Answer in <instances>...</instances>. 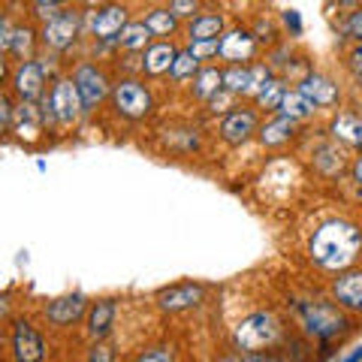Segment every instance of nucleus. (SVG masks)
Returning a JSON list of instances; mask_svg holds the SVG:
<instances>
[{"label":"nucleus","mask_w":362,"mask_h":362,"mask_svg":"<svg viewBox=\"0 0 362 362\" xmlns=\"http://www.w3.org/2000/svg\"><path fill=\"white\" fill-rule=\"evenodd\" d=\"M354 178H356V185L362 187V157L356 160V166H354Z\"/></svg>","instance_id":"nucleus-42"},{"label":"nucleus","mask_w":362,"mask_h":362,"mask_svg":"<svg viewBox=\"0 0 362 362\" xmlns=\"http://www.w3.org/2000/svg\"><path fill=\"white\" fill-rule=\"evenodd\" d=\"M175 54H178V52H175L169 42H157V45H151V49H145L142 70H145V73H151V76H160V73H166L169 66H173Z\"/></svg>","instance_id":"nucleus-19"},{"label":"nucleus","mask_w":362,"mask_h":362,"mask_svg":"<svg viewBox=\"0 0 362 362\" xmlns=\"http://www.w3.org/2000/svg\"><path fill=\"white\" fill-rule=\"evenodd\" d=\"M151 40V30L145 28V21H136V25H127L121 33H118V42H121V49H127V52H139L145 49Z\"/></svg>","instance_id":"nucleus-25"},{"label":"nucleus","mask_w":362,"mask_h":362,"mask_svg":"<svg viewBox=\"0 0 362 362\" xmlns=\"http://www.w3.org/2000/svg\"><path fill=\"white\" fill-rule=\"evenodd\" d=\"M293 133H296V121L293 118H275V121H269L263 130H259V142L269 145V148H275V145H284L293 139Z\"/></svg>","instance_id":"nucleus-21"},{"label":"nucleus","mask_w":362,"mask_h":362,"mask_svg":"<svg viewBox=\"0 0 362 362\" xmlns=\"http://www.w3.org/2000/svg\"><path fill=\"white\" fill-rule=\"evenodd\" d=\"M112 100H115V109L121 112V115H127V118H145L154 109L151 94L139 82H133V78H124L121 85H115Z\"/></svg>","instance_id":"nucleus-6"},{"label":"nucleus","mask_w":362,"mask_h":362,"mask_svg":"<svg viewBox=\"0 0 362 362\" xmlns=\"http://www.w3.org/2000/svg\"><path fill=\"white\" fill-rule=\"evenodd\" d=\"M78 30H82L78 13H54L45 18V25H42V42L49 45L52 52H64L76 42Z\"/></svg>","instance_id":"nucleus-5"},{"label":"nucleus","mask_w":362,"mask_h":362,"mask_svg":"<svg viewBox=\"0 0 362 362\" xmlns=\"http://www.w3.org/2000/svg\"><path fill=\"white\" fill-rule=\"evenodd\" d=\"M197 73H199V58H194V54H190V49H187V52H178L175 61H173V66H169V76H173L175 82L194 78Z\"/></svg>","instance_id":"nucleus-27"},{"label":"nucleus","mask_w":362,"mask_h":362,"mask_svg":"<svg viewBox=\"0 0 362 362\" xmlns=\"http://www.w3.org/2000/svg\"><path fill=\"white\" fill-rule=\"evenodd\" d=\"M281 335V326L278 320L272 317L269 311H257L251 317H245V320L235 326V347L245 350V354H259L263 347L275 344Z\"/></svg>","instance_id":"nucleus-2"},{"label":"nucleus","mask_w":362,"mask_h":362,"mask_svg":"<svg viewBox=\"0 0 362 362\" xmlns=\"http://www.w3.org/2000/svg\"><path fill=\"white\" fill-rule=\"evenodd\" d=\"M6 314V296H0V317Z\"/></svg>","instance_id":"nucleus-47"},{"label":"nucleus","mask_w":362,"mask_h":362,"mask_svg":"<svg viewBox=\"0 0 362 362\" xmlns=\"http://www.w3.org/2000/svg\"><path fill=\"white\" fill-rule=\"evenodd\" d=\"M287 25H293V28L299 30V16L296 13H287Z\"/></svg>","instance_id":"nucleus-44"},{"label":"nucleus","mask_w":362,"mask_h":362,"mask_svg":"<svg viewBox=\"0 0 362 362\" xmlns=\"http://www.w3.org/2000/svg\"><path fill=\"white\" fill-rule=\"evenodd\" d=\"M269 82V70L266 66H239L235 64L233 70L223 73V88L233 90V94H254Z\"/></svg>","instance_id":"nucleus-10"},{"label":"nucleus","mask_w":362,"mask_h":362,"mask_svg":"<svg viewBox=\"0 0 362 362\" xmlns=\"http://www.w3.org/2000/svg\"><path fill=\"white\" fill-rule=\"evenodd\" d=\"M278 109H281V115L293 118V121H302V118H308L311 112H314V106L299 94V90H284V97H281Z\"/></svg>","instance_id":"nucleus-24"},{"label":"nucleus","mask_w":362,"mask_h":362,"mask_svg":"<svg viewBox=\"0 0 362 362\" xmlns=\"http://www.w3.org/2000/svg\"><path fill=\"white\" fill-rule=\"evenodd\" d=\"M221 133L230 145H242V142L251 139V133H257V115L251 109H235L223 118Z\"/></svg>","instance_id":"nucleus-13"},{"label":"nucleus","mask_w":362,"mask_h":362,"mask_svg":"<svg viewBox=\"0 0 362 362\" xmlns=\"http://www.w3.org/2000/svg\"><path fill=\"white\" fill-rule=\"evenodd\" d=\"M308 251L320 269H347L362 251V233L350 221H329L314 233Z\"/></svg>","instance_id":"nucleus-1"},{"label":"nucleus","mask_w":362,"mask_h":362,"mask_svg":"<svg viewBox=\"0 0 362 362\" xmlns=\"http://www.w3.org/2000/svg\"><path fill=\"white\" fill-rule=\"evenodd\" d=\"M347 33H350L354 40L362 42V9H356V13L350 16V21H347Z\"/></svg>","instance_id":"nucleus-36"},{"label":"nucleus","mask_w":362,"mask_h":362,"mask_svg":"<svg viewBox=\"0 0 362 362\" xmlns=\"http://www.w3.org/2000/svg\"><path fill=\"white\" fill-rule=\"evenodd\" d=\"M9 49H13L18 58L30 61V54H33V30H30V28H16V30H13V42H9Z\"/></svg>","instance_id":"nucleus-29"},{"label":"nucleus","mask_w":362,"mask_h":362,"mask_svg":"<svg viewBox=\"0 0 362 362\" xmlns=\"http://www.w3.org/2000/svg\"><path fill=\"white\" fill-rule=\"evenodd\" d=\"M299 94L308 100L311 106H335V103H338V97H341V90H338V85L332 82L329 76L311 73V76H305V78H302Z\"/></svg>","instance_id":"nucleus-11"},{"label":"nucleus","mask_w":362,"mask_h":362,"mask_svg":"<svg viewBox=\"0 0 362 362\" xmlns=\"http://www.w3.org/2000/svg\"><path fill=\"white\" fill-rule=\"evenodd\" d=\"M359 359H362V347H359V350H356V354H354V356H347V359H344V362H359Z\"/></svg>","instance_id":"nucleus-45"},{"label":"nucleus","mask_w":362,"mask_h":362,"mask_svg":"<svg viewBox=\"0 0 362 362\" xmlns=\"http://www.w3.org/2000/svg\"><path fill=\"white\" fill-rule=\"evenodd\" d=\"M242 362H278L275 356H269V354H247Z\"/></svg>","instance_id":"nucleus-41"},{"label":"nucleus","mask_w":362,"mask_h":362,"mask_svg":"<svg viewBox=\"0 0 362 362\" xmlns=\"http://www.w3.org/2000/svg\"><path fill=\"white\" fill-rule=\"evenodd\" d=\"M202 299V287L199 284H178V287H169L163 290L157 302H160L163 311H185V308H194V305Z\"/></svg>","instance_id":"nucleus-18"},{"label":"nucleus","mask_w":362,"mask_h":362,"mask_svg":"<svg viewBox=\"0 0 362 362\" xmlns=\"http://www.w3.org/2000/svg\"><path fill=\"white\" fill-rule=\"evenodd\" d=\"M197 9H199V0H169V13L175 18H194Z\"/></svg>","instance_id":"nucleus-32"},{"label":"nucleus","mask_w":362,"mask_h":362,"mask_svg":"<svg viewBox=\"0 0 362 362\" xmlns=\"http://www.w3.org/2000/svg\"><path fill=\"white\" fill-rule=\"evenodd\" d=\"M139 362H173V356H169L166 350H145Z\"/></svg>","instance_id":"nucleus-39"},{"label":"nucleus","mask_w":362,"mask_h":362,"mask_svg":"<svg viewBox=\"0 0 362 362\" xmlns=\"http://www.w3.org/2000/svg\"><path fill=\"white\" fill-rule=\"evenodd\" d=\"M85 305H88V299L82 296V293H73V296L54 299L49 308H45V317H49L54 326H70L85 314Z\"/></svg>","instance_id":"nucleus-16"},{"label":"nucleus","mask_w":362,"mask_h":362,"mask_svg":"<svg viewBox=\"0 0 362 362\" xmlns=\"http://www.w3.org/2000/svg\"><path fill=\"white\" fill-rule=\"evenodd\" d=\"M13 85H16V94H18L21 100L33 103V100L42 94V85H45V70H42V64H37V61H21V66L16 70Z\"/></svg>","instance_id":"nucleus-12"},{"label":"nucleus","mask_w":362,"mask_h":362,"mask_svg":"<svg viewBox=\"0 0 362 362\" xmlns=\"http://www.w3.org/2000/svg\"><path fill=\"white\" fill-rule=\"evenodd\" d=\"M317 166H320L326 175H335V173H341V169H344V154L335 151V148H320Z\"/></svg>","instance_id":"nucleus-31"},{"label":"nucleus","mask_w":362,"mask_h":362,"mask_svg":"<svg viewBox=\"0 0 362 362\" xmlns=\"http://www.w3.org/2000/svg\"><path fill=\"white\" fill-rule=\"evenodd\" d=\"M73 82L78 88V97H82L85 112L97 109L106 100V94H109V78H106V73L97 70V66H90V64L78 66L76 76H73Z\"/></svg>","instance_id":"nucleus-7"},{"label":"nucleus","mask_w":362,"mask_h":362,"mask_svg":"<svg viewBox=\"0 0 362 362\" xmlns=\"http://www.w3.org/2000/svg\"><path fill=\"white\" fill-rule=\"evenodd\" d=\"M218 42L221 40H206V42H190V54L194 58H209V54H218Z\"/></svg>","instance_id":"nucleus-34"},{"label":"nucleus","mask_w":362,"mask_h":362,"mask_svg":"<svg viewBox=\"0 0 362 362\" xmlns=\"http://www.w3.org/2000/svg\"><path fill=\"white\" fill-rule=\"evenodd\" d=\"M13 30L16 28H9V21L0 16V49H9V42H13Z\"/></svg>","instance_id":"nucleus-37"},{"label":"nucleus","mask_w":362,"mask_h":362,"mask_svg":"<svg viewBox=\"0 0 362 362\" xmlns=\"http://www.w3.org/2000/svg\"><path fill=\"white\" fill-rule=\"evenodd\" d=\"M332 296L338 305H344V308L362 311V272H347V275L335 278Z\"/></svg>","instance_id":"nucleus-17"},{"label":"nucleus","mask_w":362,"mask_h":362,"mask_svg":"<svg viewBox=\"0 0 362 362\" xmlns=\"http://www.w3.org/2000/svg\"><path fill=\"white\" fill-rule=\"evenodd\" d=\"M281 97H284V88H281V82H275V78H269V82L257 90V103L266 109H278Z\"/></svg>","instance_id":"nucleus-30"},{"label":"nucleus","mask_w":362,"mask_h":362,"mask_svg":"<svg viewBox=\"0 0 362 362\" xmlns=\"http://www.w3.org/2000/svg\"><path fill=\"white\" fill-rule=\"evenodd\" d=\"M350 70H354V76L362 82V45H359L354 54H350Z\"/></svg>","instance_id":"nucleus-40"},{"label":"nucleus","mask_w":362,"mask_h":362,"mask_svg":"<svg viewBox=\"0 0 362 362\" xmlns=\"http://www.w3.org/2000/svg\"><path fill=\"white\" fill-rule=\"evenodd\" d=\"M223 88V73L209 66V70H199L197 73V82H194V94L202 97V100H211L218 90Z\"/></svg>","instance_id":"nucleus-26"},{"label":"nucleus","mask_w":362,"mask_h":362,"mask_svg":"<svg viewBox=\"0 0 362 362\" xmlns=\"http://www.w3.org/2000/svg\"><path fill=\"white\" fill-rule=\"evenodd\" d=\"M85 362H115V350H112L109 344H94Z\"/></svg>","instance_id":"nucleus-35"},{"label":"nucleus","mask_w":362,"mask_h":362,"mask_svg":"<svg viewBox=\"0 0 362 362\" xmlns=\"http://www.w3.org/2000/svg\"><path fill=\"white\" fill-rule=\"evenodd\" d=\"M127 28V9L118 4H106L97 6L90 13V33L97 40H118V33Z\"/></svg>","instance_id":"nucleus-8"},{"label":"nucleus","mask_w":362,"mask_h":362,"mask_svg":"<svg viewBox=\"0 0 362 362\" xmlns=\"http://www.w3.org/2000/svg\"><path fill=\"white\" fill-rule=\"evenodd\" d=\"M254 52H257V42L247 30H230V33H223L221 42H218V54L226 61H233V64L254 58Z\"/></svg>","instance_id":"nucleus-14"},{"label":"nucleus","mask_w":362,"mask_h":362,"mask_svg":"<svg viewBox=\"0 0 362 362\" xmlns=\"http://www.w3.org/2000/svg\"><path fill=\"white\" fill-rule=\"evenodd\" d=\"M85 4H90V6H100V4H106V0H85Z\"/></svg>","instance_id":"nucleus-48"},{"label":"nucleus","mask_w":362,"mask_h":362,"mask_svg":"<svg viewBox=\"0 0 362 362\" xmlns=\"http://www.w3.org/2000/svg\"><path fill=\"white\" fill-rule=\"evenodd\" d=\"M332 133H335V139L362 148V121L356 115H338L332 121Z\"/></svg>","instance_id":"nucleus-23"},{"label":"nucleus","mask_w":362,"mask_h":362,"mask_svg":"<svg viewBox=\"0 0 362 362\" xmlns=\"http://www.w3.org/2000/svg\"><path fill=\"white\" fill-rule=\"evenodd\" d=\"M145 28L151 33H157V37H169V33L178 28V18L169 13V9H154V13L145 18Z\"/></svg>","instance_id":"nucleus-28"},{"label":"nucleus","mask_w":362,"mask_h":362,"mask_svg":"<svg viewBox=\"0 0 362 362\" xmlns=\"http://www.w3.org/2000/svg\"><path fill=\"white\" fill-rule=\"evenodd\" d=\"M45 115H52L58 124H64V127H70V124H76L78 118H82V97H78V88L73 78H58L52 88V97H49V103H45Z\"/></svg>","instance_id":"nucleus-4"},{"label":"nucleus","mask_w":362,"mask_h":362,"mask_svg":"<svg viewBox=\"0 0 362 362\" xmlns=\"http://www.w3.org/2000/svg\"><path fill=\"white\" fill-rule=\"evenodd\" d=\"M230 97H233V90H226V94H223V90H218V94H214L209 103H211L214 112H226V103H230Z\"/></svg>","instance_id":"nucleus-38"},{"label":"nucleus","mask_w":362,"mask_h":362,"mask_svg":"<svg viewBox=\"0 0 362 362\" xmlns=\"http://www.w3.org/2000/svg\"><path fill=\"white\" fill-rule=\"evenodd\" d=\"M299 317H302L305 329L320 338H332L338 332H344V326H347L344 314L332 302H299Z\"/></svg>","instance_id":"nucleus-3"},{"label":"nucleus","mask_w":362,"mask_h":362,"mask_svg":"<svg viewBox=\"0 0 362 362\" xmlns=\"http://www.w3.org/2000/svg\"><path fill=\"white\" fill-rule=\"evenodd\" d=\"M37 4H40L42 9H52V6H58V4H64V0H37Z\"/></svg>","instance_id":"nucleus-43"},{"label":"nucleus","mask_w":362,"mask_h":362,"mask_svg":"<svg viewBox=\"0 0 362 362\" xmlns=\"http://www.w3.org/2000/svg\"><path fill=\"white\" fill-rule=\"evenodd\" d=\"M13 118H16V109H13V103H9V97L0 90V136L13 127Z\"/></svg>","instance_id":"nucleus-33"},{"label":"nucleus","mask_w":362,"mask_h":362,"mask_svg":"<svg viewBox=\"0 0 362 362\" xmlns=\"http://www.w3.org/2000/svg\"><path fill=\"white\" fill-rule=\"evenodd\" d=\"M223 30V18L221 16H194V21H190V42H206V40H218Z\"/></svg>","instance_id":"nucleus-22"},{"label":"nucleus","mask_w":362,"mask_h":362,"mask_svg":"<svg viewBox=\"0 0 362 362\" xmlns=\"http://www.w3.org/2000/svg\"><path fill=\"white\" fill-rule=\"evenodd\" d=\"M112 323H115V302L112 299L97 302L94 308L88 311V332L94 338H103L112 329Z\"/></svg>","instance_id":"nucleus-20"},{"label":"nucleus","mask_w":362,"mask_h":362,"mask_svg":"<svg viewBox=\"0 0 362 362\" xmlns=\"http://www.w3.org/2000/svg\"><path fill=\"white\" fill-rule=\"evenodd\" d=\"M42 121H45V112H40L37 103H21L16 109V118H13V130L18 139H25V142H33L37 136L42 133Z\"/></svg>","instance_id":"nucleus-15"},{"label":"nucleus","mask_w":362,"mask_h":362,"mask_svg":"<svg viewBox=\"0 0 362 362\" xmlns=\"http://www.w3.org/2000/svg\"><path fill=\"white\" fill-rule=\"evenodd\" d=\"M13 354L16 362H42L45 359V341L28 320H18L13 329Z\"/></svg>","instance_id":"nucleus-9"},{"label":"nucleus","mask_w":362,"mask_h":362,"mask_svg":"<svg viewBox=\"0 0 362 362\" xmlns=\"http://www.w3.org/2000/svg\"><path fill=\"white\" fill-rule=\"evenodd\" d=\"M4 76H6V61L0 58V82H4Z\"/></svg>","instance_id":"nucleus-46"}]
</instances>
